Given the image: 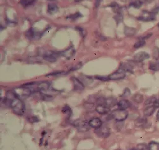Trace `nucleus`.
Instances as JSON below:
<instances>
[{
    "label": "nucleus",
    "instance_id": "obj_1",
    "mask_svg": "<svg viewBox=\"0 0 159 150\" xmlns=\"http://www.w3.org/2000/svg\"><path fill=\"white\" fill-rule=\"evenodd\" d=\"M10 107H11L14 113L19 116L23 115L25 111L24 103L20 99L17 94L11 99Z\"/></svg>",
    "mask_w": 159,
    "mask_h": 150
},
{
    "label": "nucleus",
    "instance_id": "obj_2",
    "mask_svg": "<svg viewBox=\"0 0 159 150\" xmlns=\"http://www.w3.org/2000/svg\"><path fill=\"white\" fill-rule=\"evenodd\" d=\"M128 112L125 109H118L114 110L111 114V117L117 121H123L128 116Z\"/></svg>",
    "mask_w": 159,
    "mask_h": 150
},
{
    "label": "nucleus",
    "instance_id": "obj_3",
    "mask_svg": "<svg viewBox=\"0 0 159 150\" xmlns=\"http://www.w3.org/2000/svg\"><path fill=\"white\" fill-rule=\"evenodd\" d=\"M61 55V52H56V51H48L45 52H44L42 54V58L44 60L54 63L57 61V59L58 57H59Z\"/></svg>",
    "mask_w": 159,
    "mask_h": 150
},
{
    "label": "nucleus",
    "instance_id": "obj_4",
    "mask_svg": "<svg viewBox=\"0 0 159 150\" xmlns=\"http://www.w3.org/2000/svg\"><path fill=\"white\" fill-rule=\"evenodd\" d=\"M73 126L79 131L81 132H85L90 129V125L89 122L85 121V120H82V119H78L76 120L73 123Z\"/></svg>",
    "mask_w": 159,
    "mask_h": 150
},
{
    "label": "nucleus",
    "instance_id": "obj_5",
    "mask_svg": "<svg viewBox=\"0 0 159 150\" xmlns=\"http://www.w3.org/2000/svg\"><path fill=\"white\" fill-rule=\"evenodd\" d=\"M17 96L21 97H29L33 93V91L28 87L25 86L24 85L16 88L14 91Z\"/></svg>",
    "mask_w": 159,
    "mask_h": 150
},
{
    "label": "nucleus",
    "instance_id": "obj_6",
    "mask_svg": "<svg viewBox=\"0 0 159 150\" xmlns=\"http://www.w3.org/2000/svg\"><path fill=\"white\" fill-rule=\"evenodd\" d=\"M96 133L100 138H107L110 135V129L107 125H102L95 130Z\"/></svg>",
    "mask_w": 159,
    "mask_h": 150
},
{
    "label": "nucleus",
    "instance_id": "obj_7",
    "mask_svg": "<svg viewBox=\"0 0 159 150\" xmlns=\"http://www.w3.org/2000/svg\"><path fill=\"white\" fill-rule=\"evenodd\" d=\"M125 72L123 69H120V68L115 72L113 73L110 76H108L109 80H121L125 78Z\"/></svg>",
    "mask_w": 159,
    "mask_h": 150
},
{
    "label": "nucleus",
    "instance_id": "obj_8",
    "mask_svg": "<svg viewBox=\"0 0 159 150\" xmlns=\"http://www.w3.org/2000/svg\"><path fill=\"white\" fill-rule=\"evenodd\" d=\"M75 52V48L73 47V46H71L68 49L62 52H61V55L64 56L67 60H70L74 56Z\"/></svg>",
    "mask_w": 159,
    "mask_h": 150
},
{
    "label": "nucleus",
    "instance_id": "obj_9",
    "mask_svg": "<svg viewBox=\"0 0 159 150\" xmlns=\"http://www.w3.org/2000/svg\"><path fill=\"white\" fill-rule=\"evenodd\" d=\"M150 58V55L146 52H139L137 54H135V56L134 57V61L137 62H142L146 60H147Z\"/></svg>",
    "mask_w": 159,
    "mask_h": 150
},
{
    "label": "nucleus",
    "instance_id": "obj_10",
    "mask_svg": "<svg viewBox=\"0 0 159 150\" xmlns=\"http://www.w3.org/2000/svg\"><path fill=\"white\" fill-rule=\"evenodd\" d=\"M72 81L74 85V90L75 91H82L85 88V86L82 81L80 80L76 77H72Z\"/></svg>",
    "mask_w": 159,
    "mask_h": 150
},
{
    "label": "nucleus",
    "instance_id": "obj_11",
    "mask_svg": "<svg viewBox=\"0 0 159 150\" xmlns=\"http://www.w3.org/2000/svg\"><path fill=\"white\" fill-rule=\"evenodd\" d=\"M89 123L90 127L96 129L102 126V122L99 118H93L89 121Z\"/></svg>",
    "mask_w": 159,
    "mask_h": 150
},
{
    "label": "nucleus",
    "instance_id": "obj_12",
    "mask_svg": "<svg viewBox=\"0 0 159 150\" xmlns=\"http://www.w3.org/2000/svg\"><path fill=\"white\" fill-rule=\"evenodd\" d=\"M41 35L42 34L40 33L35 31L33 29V28L30 29L28 31H27L25 33V36L30 40L39 38H40Z\"/></svg>",
    "mask_w": 159,
    "mask_h": 150
},
{
    "label": "nucleus",
    "instance_id": "obj_13",
    "mask_svg": "<svg viewBox=\"0 0 159 150\" xmlns=\"http://www.w3.org/2000/svg\"><path fill=\"white\" fill-rule=\"evenodd\" d=\"M96 111L100 114L104 115L110 113V109L106 105H98L96 107Z\"/></svg>",
    "mask_w": 159,
    "mask_h": 150
},
{
    "label": "nucleus",
    "instance_id": "obj_14",
    "mask_svg": "<svg viewBox=\"0 0 159 150\" xmlns=\"http://www.w3.org/2000/svg\"><path fill=\"white\" fill-rule=\"evenodd\" d=\"M156 107L152 105H148L147 107H146L144 111H143V114L145 116H150L153 115L155 111Z\"/></svg>",
    "mask_w": 159,
    "mask_h": 150
},
{
    "label": "nucleus",
    "instance_id": "obj_15",
    "mask_svg": "<svg viewBox=\"0 0 159 150\" xmlns=\"http://www.w3.org/2000/svg\"><path fill=\"white\" fill-rule=\"evenodd\" d=\"M136 33V30L132 27L125 26L124 27V33L127 36H134Z\"/></svg>",
    "mask_w": 159,
    "mask_h": 150
},
{
    "label": "nucleus",
    "instance_id": "obj_16",
    "mask_svg": "<svg viewBox=\"0 0 159 150\" xmlns=\"http://www.w3.org/2000/svg\"><path fill=\"white\" fill-rule=\"evenodd\" d=\"M117 105L118 107V109L126 110L127 108H129L130 107V103L127 100H122L120 102H118Z\"/></svg>",
    "mask_w": 159,
    "mask_h": 150
},
{
    "label": "nucleus",
    "instance_id": "obj_17",
    "mask_svg": "<svg viewBox=\"0 0 159 150\" xmlns=\"http://www.w3.org/2000/svg\"><path fill=\"white\" fill-rule=\"evenodd\" d=\"M58 11H59V7L56 4L50 3L48 5L47 12L48 13H50V15L54 14V13H57Z\"/></svg>",
    "mask_w": 159,
    "mask_h": 150
},
{
    "label": "nucleus",
    "instance_id": "obj_18",
    "mask_svg": "<svg viewBox=\"0 0 159 150\" xmlns=\"http://www.w3.org/2000/svg\"><path fill=\"white\" fill-rule=\"evenodd\" d=\"M118 104L117 100L114 97H110L106 99V105L108 107H114L115 105Z\"/></svg>",
    "mask_w": 159,
    "mask_h": 150
},
{
    "label": "nucleus",
    "instance_id": "obj_19",
    "mask_svg": "<svg viewBox=\"0 0 159 150\" xmlns=\"http://www.w3.org/2000/svg\"><path fill=\"white\" fill-rule=\"evenodd\" d=\"M62 112L63 114H64L67 117H71L72 115V109H71V107L68 105H65L64 106V107L62 108Z\"/></svg>",
    "mask_w": 159,
    "mask_h": 150
},
{
    "label": "nucleus",
    "instance_id": "obj_20",
    "mask_svg": "<svg viewBox=\"0 0 159 150\" xmlns=\"http://www.w3.org/2000/svg\"><path fill=\"white\" fill-rule=\"evenodd\" d=\"M150 69L155 72L159 71V60H157L151 62L150 63Z\"/></svg>",
    "mask_w": 159,
    "mask_h": 150
},
{
    "label": "nucleus",
    "instance_id": "obj_21",
    "mask_svg": "<svg viewBox=\"0 0 159 150\" xmlns=\"http://www.w3.org/2000/svg\"><path fill=\"white\" fill-rule=\"evenodd\" d=\"M132 101H134L136 103L140 104L144 100V98H143V96L142 94L137 93V94H134V95H133V96H132Z\"/></svg>",
    "mask_w": 159,
    "mask_h": 150
},
{
    "label": "nucleus",
    "instance_id": "obj_22",
    "mask_svg": "<svg viewBox=\"0 0 159 150\" xmlns=\"http://www.w3.org/2000/svg\"><path fill=\"white\" fill-rule=\"evenodd\" d=\"M120 69H123L125 72H132V67L130 64L128 63H122L120 66Z\"/></svg>",
    "mask_w": 159,
    "mask_h": 150
},
{
    "label": "nucleus",
    "instance_id": "obj_23",
    "mask_svg": "<svg viewBox=\"0 0 159 150\" xmlns=\"http://www.w3.org/2000/svg\"><path fill=\"white\" fill-rule=\"evenodd\" d=\"M84 107L88 111H93L96 110V107H95V105L94 103H92V102H89L85 103Z\"/></svg>",
    "mask_w": 159,
    "mask_h": 150
},
{
    "label": "nucleus",
    "instance_id": "obj_24",
    "mask_svg": "<svg viewBox=\"0 0 159 150\" xmlns=\"http://www.w3.org/2000/svg\"><path fill=\"white\" fill-rule=\"evenodd\" d=\"M143 3L141 1V0H136L135 2L131 3L130 5V6L134 8L138 9V8H141V7H142Z\"/></svg>",
    "mask_w": 159,
    "mask_h": 150
},
{
    "label": "nucleus",
    "instance_id": "obj_25",
    "mask_svg": "<svg viewBox=\"0 0 159 150\" xmlns=\"http://www.w3.org/2000/svg\"><path fill=\"white\" fill-rule=\"evenodd\" d=\"M35 2V0H20V3L24 7L33 5Z\"/></svg>",
    "mask_w": 159,
    "mask_h": 150
},
{
    "label": "nucleus",
    "instance_id": "obj_26",
    "mask_svg": "<svg viewBox=\"0 0 159 150\" xmlns=\"http://www.w3.org/2000/svg\"><path fill=\"white\" fill-rule=\"evenodd\" d=\"M110 7L112 8L114 12H115L116 13H121V8L120 7H119V5L116 3H113Z\"/></svg>",
    "mask_w": 159,
    "mask_h": 150
},
{
    "label": "nucleus",
    "instance_id": "obj_27",
    "mask_svg": "<svg viewBox=\"0 0 159 150\" xmlns=\"http://www.w3.org/2000/svg\"><path fill=\"white\" fill-rule=\"evenodd\" d=\"M148 147L150 150H159V143L152 141L149 144Z\"/></svg>",
    "mask_w": 159,
    "mask_h": 150
},
{
    "label": "nucleus",
    "instance_id": "obj_28",
    "mask_svg": "<svg viewBox=\"0 0 159 150\" xmlns=\"http://www.w3.org/2000/svg\"><path fill=\"white\" fill-rule=\"evenodd\" d=\"M157 100L156 97H151L150 98H148L145 102L144 105H152L154 104L155 102Z\"/></svg>",
    "mask_w": 159,
    "mask_h": 150
},
{
    "label": "nucleus",
    "instance_id": "obj_29",
    "mask_svg": "<svg viewBox=\"0 0 159 150\" xmlns=\"http://www.w3.org/2000/svg\"><path fill=\"white\" fill-rule=\"evenodd\" d=\"M68 72H65L63 71H61V72H52L50 73L49 74H48L47 76H54V77H56V76H62L64 75L67 74Z\"/></svg>",
    "mask_w": 159,
    "mask_h": 150
},
{
    "label": "nucleus",
    "instance_id": "obj_30",
    "mask_svg": "<svg viewBox=\"0 0 159 150\" xmlns=\"http://www.w3.org/2000/svg\"><path fill=\"white\" fill-rule=\"evenodd\" d=\"M114 19L116 21V24H118L119 22H120L122 21L123 17L122 16V13H116V14L114 17Z\"/></svg>",
    "mask_w": 159,
    "mask_h": 150
},
{
    "label": "nucleus",
    "instance_id": "obj_31",
    "mask_svg": "<svg viewBox=\"0 0 159 150\" xmlns=\"http://www.w3.org/2000/svg\"><path fill=\"white\" fill-rule=\"evenodd\" d=\"M130 93H130V90L128 88H126L124 89V92H123V93L122 94L121 97H124V98L128 97H129L130 95Z\"/></svg>",
    "mask_w": 159,
    "mask_h": 150
},
{
    "label": "nucleus",
    "instance_id": "obj_32",
    "mask_svg": "<svg viewBox=\"0 0 159 150\" xmlns=\"http://www.w3.org/2000/svg\"><path fill=\"white\" fill-rule=\"evenodd\" d=\"M82 17V15L80 14V13H75V14H72L70 16H68L67 17V19H71V20H76L77 19H78L79 17Z\"/></svg>",
    "mask_w": 159,
    "mask_h": 150
},
{
    "label": "nucleus",
    "instance_id": "obj_33",
    "mask_svg": "<svg viewBox=\"0 0 159 150\" xmlns=\"http://www.w3.org/2000/svg\"><path fill=\"white\" fill-rule=\"evenodd\" d=\"M146 42L144 40H140L139 41H138V42H136L135 44H134V47L135 48H140L143 46H144L145 45Z\"/></svg>",
    "mask_w": 159,
    "mask_h": 150
},
{
    "label": "nucleus",
    "instance_id": "obj_34",
    "mask_svg": "<svg viewBox=\"0 0 159 150\" xmlns=\"http://www.w3.org/2000/svg\"><path fill=\"white\" fill-rule=\"evenodd\" d=\"M96 101L98 105H106V99L102 97L98 98Z\"/></svg>",
    "mask_w": 159,
    "mask_h": 150
},
{
    "label": "nucleus",
    "instance_id": "obj_35",
    "mask_svg": "<svg viewBox=\"0 0 159 150\" xmlns=\"http://www.w3.org/2000/svg\"><path fill=\"white\" fill-rule=\"evenodd\" d=\"M138 150H150L149 147L144 144H140L138 146Z\"/></svg>",
    "mask_w": 159,
    "mask_h": 150
},
{
    "label": "nucleus",
    "instance_id": "obj_36",
    "mask_svg": "<svg viewBox=\"0 0 159 150\" xmlns=\"http://www.w3.org/2000/svg\"><path fill=\"white\" fill-rule=\"evenodd\" d=\"M82 63H77L76 65H74V66L71 68V69H70V70L69 72L75 71V70H78V69H80V68L82 67Z\"/></svg>",
    "mask_w": 159,
    "mask_h": 150
},
{
    "label": "nucleus",
    "instance_id": "obj_37",
    "mask_svg": "<svg viewBox=\"0 0 159 150\" xmlns=\"http://www.w3.org/2000/svg\"><path fill=\"white\" fill-rule=\"evenodd\" d=\"M76 30H77L78 31L80 32V33L81 34V35H82L83 37H85V35H86V34H87L85 30H84V28H82L81 27H76Z\"/></svg>",
    "mask_w": 159,
    "mask_h": 150
},
{
    "label": "nucleus",
    "instance_id": "obj_38",
    "mask_svg": "<svg viewBox=\"0 0 159 150\" xmlns=\"http://www.w3.org/2000/svg\"><path fill=\"white\" fill-rule=\"evenodd\" d=\"M96 79L100 80H102V81H107L109 80V77H101V76H97L96 77Z\"/></svg>",
    "mask_w": 159,
    "mask_h": 150
},
{
    "label": "nucleus",
    "instance_id": "obj_39",
    "mask_svg": "<svg viewBox=\"0 0 159 150\" xmlns=\"http://www.w3.org/2000/svg\"><path fill=\"white\" fill-rule=\"evenodd\" d=\"M102 2V0H95V7L96 8H98Z\"/></svg>",
    "mask_w": 159,
    "mask_h": 150
},
{
    "label": "nucleus",
    "instance_id": "obj_40",
    "mask_svg": "<svg viewBox=\"0 0 159 150\" xmlns=\"http://www.w3.org/2000/svg\"><path fill=\"white\" fill-rule=\"evenodd\" d=\"M153 105H154V106H155L156 108H157V107H159V99L157 100L155 102V103H154Z\"/></svg>",
    "mask_w": 159,
    "mask_h": 150
},
{
    "label": "nucleus",
    "instance_id": "obj_41",
    "mask_svg": "<svg viewBox=\"0 0 159 150\" xmlns=\"http://www.w3.org/2000/svg\"><path fill=\"white\" fill-rule=\"evenodd\" d=\"M156 119L157 121H159V110L158 111L157 113V115H156Z\"/></svg>",
    "mask_w": 159,
    "mask_h": 150
},
{
    "label": "nucleus",
    "instance_id": "obj_42",
    "mask_svg": "<svg viewBox=\"0 0 159 150\" xmlns=\"http://www.w3.org/2000/svg\"><path fill=\"white\" fill-rule=\"evenodd\" d=\"M152 1L153 0H144V2L146 3H151V2H152Z\"/></svg>",
    "mask_w": 159,
    "mask_h": 150
},
{
    "label": "nucleus",
    "instance_id": "obj_43",
    "mask_svg": "<svg viewBox=\"0 0 159 150\" xmlns=\"http://www.w3.org/2000/svg\"><path fill=\"white\" fill-rule=\"evenodd\" d=\"M120 1H121L122 2H129L130 0H120Z\"/></svg>",
    "mask_w": 159,
    "mask_h": 150
},
{
    "label": "nucleus",
    "instance_id": "obj_44",
    "mask_svg": "<svg viewBox=\"0 0 159 150\" xmlns=\"http://www.w3.org/2000/svg\"><path fill=\"white\" fill-rule=\"evenodd\" d=\"M130 150H138V149H136V148H132V149H131Z\"/></svg>",
    "mask_w": 159,
    "mask_h": 150
},
{
    "label": "nucleus",
    "instance_id": "obj_45",
    "mask_svg": "<svg viewBox=\"0 0 159 150\" xmlns=\"http://www.w3.org/2000/svg\"><path fill=\"white\" fill-rule=\"evenodd\" d=\"M75 2H80V1H82V0H75Z\"/></svg>",
    "mask_w": 159,
    "mask_h": 150
},
{
    "label": "nucleus",
    "instance_id": "obj_46",
    "mask_svg": "<svg viewBox=\"0 0 159 150\" xmlns=\"http://www.w3.org/2000/svg\"><path fill=\"white\" fill-rule=\"evenodd\" d=\"M116 150H120V149H116Z\"/></svg>",
    "mask_w": 159,
    "mask_h": 150
}]
</instances>
